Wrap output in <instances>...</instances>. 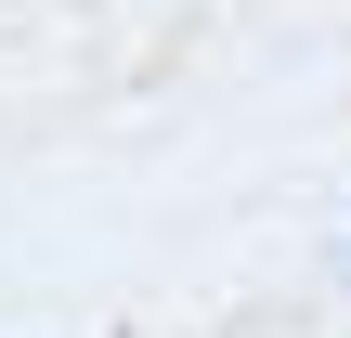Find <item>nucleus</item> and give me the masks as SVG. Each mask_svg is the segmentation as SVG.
<instances>
[]
</instances>
